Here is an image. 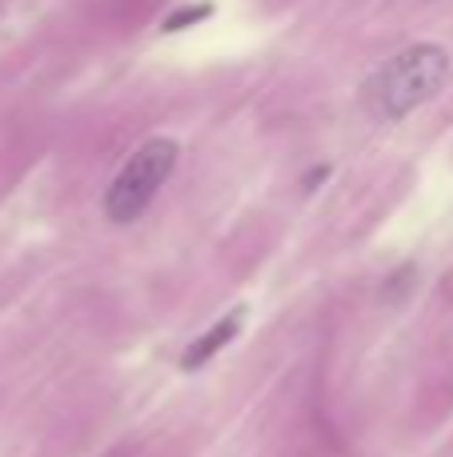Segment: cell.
<instances>
[{"label":"cell","instance_id":"6da1fadb","mask_svg":"<svg viewBox=\"0 0 453 457\" xmlns=\"http://www.w3.org/2000/svg\"><path fill=\"white\" fill-rule=\"evenodd\" d=\"M449 80V53L441 45H409L369 72L361 85V104L374 120H401L430 104Z\"/></svg>","mask_w":453,"mask_h":457},{"label":"cell","instance_id":"7a4b0ae2","mask_svg":"<svg viewBox=\"0 0 453 457\" xmlns=\"http://www.w3.org/2000/svg\"><path fill=\"white\" fill-rule=\"evenodd\" d=\"M181 145L173 137H152L144 141L133 157L120 165V173L112 177V185L104 189V217L112 225H128L152 205V197L161 193V185L173 177Z\"/></svg>","mask_w":453,"mask_h":457},{"label":"cell","instance_id":"3957f363","mask_svg":"<svg viewBox=\"0 0 453 457\" xmlns=\"http://www.w3.org/2000/svg\"><path fill=\"white\" fill-rule=\"evenodd\" d=\"M241 321H245V309H233L229 317H221V321H213V325H209V329L201 333V337L193 341L189 349H185V357H181V370H189V373H193V370H201V365H205V361H213V357L221 353V349L229 345V341L241 333Z\"/></svg>","mask_w":453,"mask_h":457},{"label":"cell","instance_id":"277c9868","mask_svg":"<svg viewBox=\"0 0 453 457\" xmlns=\"http://www.w3.org/2000/svg\"><path fill=\"white\" fill-rule=\"evenodd\" d=\"M209 12H213V4H197V8H193V4H185V8H177V12L169 16V21L161 24V29H165V32H177V29H185V24H197V21H205Z\"/></svg>","mask_w":453,"mask_h":457},{"label":"cell","instance_id":"5b68a950","mask_svg":"<svg viewBox=\"0 0 453 457\" xmlns=\"http://www.w3.org/2000/svg\"><path fill=\"white\" fill-rule=\"evenodd\" d=\"M409 281H414V265H401L398 277L390 281V289H385V297H390V301H401V297H406V289H409Z\"/></svg>","mask_w":453,"mask_h":457},{"label":"cell","instance_id":"8992f818","mask_svg":"<svg viewBox=\"0 0 453 457\" xmlns=\"http://www.w3.org/2000/svg\"><path fill=\"white\" fill-rule=\"evenodd\" d=\"M325 177H329V169H325V165H321V169H313V173H309V181H305V189H313V185H317V181H325Z\"/></svg>","mask_w":453,"mask_h":457}]
</instances>
